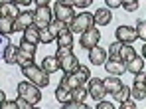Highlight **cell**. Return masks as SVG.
<instances>
[{"label":"cell","instance_id":"cell-1","mask_svg":"<svg viewBox=\"0 0 146 109\" xmlns=\"http://www.w3.org/2000/svg\"><path fill=\"white\" fill-rule=\"evenodd\" d=\"M20 70H22V76L26 80H30L32 83L40 85V87H48L49 85V74L44 68H40L36 64H28V66H22Z\"/></svg>","mask_w":146,"mask_h":109},{"label":"cell","instance_id":"cell-2","mask_svg":"<svg viewBox=\"0 0 146 109\" xmlns=\"http://www.w3.org/2000/svg\"><path fill=\"white\" fill-rule=\"evenodd\" d=\"M16 89H18V95L26 97L32 105H38V103L42 101V87H40V85H36V83H32L30 80L20 82Z\"/></svg>","mask_w":146,"mask_h":109},{"label":"cell","instance_id":"cell-3","mask_svg":"<svg viewBox=\"0 0 146 109\" xmlns=\"http://www.w3.org/2000/svg\"><path fill=\"white\" fill-rule=\"evenodd\" d=\"M65 28H69V26L53 18V22H51L49 26H46V28L40 30V42H42V44H51L53 40H57V36H59Z\"/></svg>","mask_w":146,"mask_h":109},{"label":"cell","instance_id":"cell-4","mask_svg":"<svg viewBox=\"0 0 146 109\" xmlns=\"http://www.w3.org/2000/svg\"><path fill=\"white\" fill-rule=\"evenodd\" d=\"M93 26H95V16H93L91 12H81V14H75L73 22L69 24V30H71L73 34H75V32L83 34V32L91 30Z\"/></svg>","mask_w":146,"mask_h":109},{"label":"cell","instance_id":"cell-5","mask_svg":"<svg viewBox=\"0 0 146 109\" xmlns=\"http://www.w3.org/2000/svg\"><path fill=\"white\" fill-rule=\"evenodd\" d=\"M34 58H36V44H30L26 40H20L16 64L22 68V66H28V64H34Z\"/></svg>","mask_w":146,"mask_h":109},{"label":"cell","instance_id":"cell-6","mask_svg":"<svg viewBox=\"0 0 146 109\" xmlns=\"http://www.w3.org/2000/svg\"><path fill=\"white\" fill-rule=\"evenodd\" d=\"M51 22H53V10L49 6H36V10H34V26H38L42 30V28L49 26Z\"/></svg>","mask_w":146,"mask_h":109},{"label":"cell","instance_id":"cell-7","mask_svg":"<svg viewBox=\"0 0 146 109\" xmlns=\"http://www.w3.org/2000/svg\"><path fill=\"white\" fill-rule=\"evenodd\" d=\"M53 18L69 26L73 22V18H75V10H73V6H65V4L55 2V6H53Z\"/></svg>","mask_w":146,"mask_h":109},{"label":"cell","instance_id":"cell-8","mask_svg":"<svg viewBox=\"0 0 146 109\" xmlns=\"http://www.w3.org/2000/svg\"><path fill=\"white\" fill-rule=\"evenodd\" d=\"M99 40H101V32L93 26L91 30H87V32H83V34H81L79 44H81V48H83V50H91L93 46H97V44H99Z\"/></svg>","mask_w":146,"mask_h":109},{"label":"cell","instance_id":"cell-9","mask_svg":"<svg viewBox=\"0 0 146 109\" xmlns=\"http://www.w3.org/2000/svg\"><path fill=\"white\" fill-rule=\"evenodd\" d=\"M115 36H117V42H122V44H132L138 38L136 28L132 26H119L115 30Z\"/></svg>","mask_w":146,"mask_h":109},{"label":"cell","instance_id":"cell-10","mask_svg":"<svg viewBox=\"0 0 146 109\" xmlns=\"http://www.w3.org/2000/svg\"><path fill=\"white\" fill-rule=\"evenodd\" d=\"M34 24V12L32 10H24L18 14V18H14V32H24L28 26Z\"/></svg>","mask_w":146,"mask_h":109},{"label":"cell","instance_id":"cell-11","mask_svg":"<svg viewBox=\"0 0 146 109\" xmlns=\"http://www.w3.org/2000/svg\"><path fill=\"white\" fill-rule=\"evenodd\" d=\"M105 83L103 80H99V78H93L91 82H89V95L95 99V101H101L103 97H105Z\"/></svg>","mask_w":146,"mask_h":109},{"label":"cell","instance_id":"cell-12","mask_svg":"<svg viewBox=\"0 0 146 109\" xmlns=\"http://www.w3.org/2000/svg\"><path fill=\"white\" fill-rule=\"evenodd\" d=\"M20 12H22V10H20V6H18V4H14L12 0H10V2L6 0V2H2V4H0V18H12V20H14V18H18V14H20Z\"/></svg>","mask_w":146,"mask_h":109},{"label":"cell","instance_id":"cell-13","mask_svg":"<svg viewBox=\"0 0 146 109\" xmlns=\"http://www.w3.org/2000/svg\"><path fill=\"white\" fill-rule=\"evenodd\" d=\"M59 66H61V70H63V74H73L81 64H79V60H77V56L73 54H67V56H63L61 60H59Z\"/></svg>","mask_w":146,"mask_h":109},{"label":"cell","instance_id":"cell-14","mask_svg":"<svg viewBox=\"0 0 146 109\" xmlns=\"http://www.w3.org/2000/svg\"><path fill=\"white\" fill-rule=\"evenodd\" d=\"M105 70L111 74V76H122V74H126V64L122 62V60H107L105 62Z\"/></svg>","mask_w":146,"mask_h":109},{"label":"cell","instance_id":"cell-15","mask_svg":"<svg viewBox=\"0 0 146 109\" xmlns=\"http://www.w3.org/2000/svg\"><path fill=\"white\" fill-rule=\"evenodd\" d=\"M109 60V54L103 50V48H99V46H93L91 50H89V62L93 64V66H105V62Z\"/></svg>","mask_w":146,"mask_h":109},{"label":"cell","instance_id":"cell-16","mask_svg":"<svg viewBox=\"0 0 146 109\" xmlns=\"http://www.w3.org/2000/svg\"><path fill=\"white\" fill-rule=\"evenodd\" d=\"M93 16H95V26H107V24H111V20H113L111 8H99Z\"/></svg>","mask_w":146,"mask_h":109},{"label":"cell","instance_id":"cell-17","mask_svg":"<svg viewBox=\"0 0 146 109\" xmlns=\"http://www.w3.org/2000/svg\"><path fill=\"white\" fill-rule=\"evenodd\" d=\"M103 83H105V91L111 93V95H115L122 85H124V83L121 82V76H111V78H107Z\"/></svg>","mask_w":146,"mask_h":109},{"label":"cell","instance_id":"cell-18","mask_svg":"<svg viewBox=\"0 0 146 109\" xmlns=\"http://www.w3.org/2000/svg\"><path fill=\"white\" fill-rule=\"evenodd\" d=\"M22 40H26V42H30V44H36V46H38V44H40V28L34 26V24H32V26H28L24 32H22Z\"/></svg>","mask_w":146,"mask_h":109},{"label":"cell","instance_id":"cell-19","mask_svg":"<svg viewBox=\"0 0 146 109\" xmlns=\"http://www.w3.org/2000/svg\"><path fill=\"white\" fill-rule=\"evenodd\" d=\"M130 97H132L134 101L146 99V83L144 82H134L132 89H130Z\"/></svg>","mask_w":146,"mask_h":109},{"label":"cell","instance_id":"cell-20","mask_svg":"<svg viewBox=\"0 0 146 109\" xmlns=\"http://www.w3.org/2000/svg\"><path fill=\"white\" fill-rule=\"evenodd\" d=\"M18 48L20 46H14V44H8L6 48H4V54H2V60L6 62V64H16V58H18Z\"/></svg>","mask_w":146,"mask_h":109},{"label":"cell","instance_id":"cell-21","mask_svg":"<svg viewBox=\"0 0 146 109\" xmlns=\"http://www.w3.org/2000/svg\"><path fill=\"white\" fill-rule=\"evenodd\" d=\"M42 68H44L48 74H55L57 70H61V66H59V60H57L55 56H48V58H44V62H42Z\"/></svg>","mask_w":146,"mask_h":109},{"label":"cell","instance_id":"cell-22","mask_svg":"<svg viewBox=\"0 0 146 109\" xmlns=\"http://www.w3.org/2000/svg\"><path fill=\"white\" fill-rule=\"evenodd\" d=\"M73 78L77 80V83L79 85H85V83L91 80V74H89V68L87 66H79L75 72H73Z\"/></svg>","mask_w":146,"mask_h":109},{"label":"cell","instance_id":"cell-23","mask_svg":"<svg viewBox=\"0 0 146 109\" xmlns=\"http://www.w3.org/2000/svg\"><path fill=\"white\" fill-rule=\"evenodd\" d=\"M142 68H144V60H142L140 56H134L130 62H126V72H130L132 76H134V74H138Z\"/></svg>","mask_w":146,"mask_h":109},{"label":"cell","instance_id":"cell-24","mask_svg":"<svg viewBox=\"0 0 146 109\" xmlns=\"http://www.w3.org/2000/svg\"><path fill=\"white\" fill-rule=\"evenodd\" d=\"M87 95H89V89H85L83 85H77L75 89H71V99L77 103H85Z\"/></svg>","mask_w":146,"mask_h":109},{"label":"cell","instance_id":"cell-25","mask_svg":"<svg viewBox=\"0 0 146 109\" xmlns=\"http://www.w3.org/2000/svg\"><path fill=\"white\" fill-rule=\"evenodd\" d=\"M57 46H73V32L69 28H65L59 36H57Z\"/></svg>","mask_w":146,"mask_h":109},{"label":"cell","instance_id":"cell-26","mask_svg":"<svg viewBox=\"0 0 146 109\" xmlns=\"http://www.w3.org/2000/svg\"><path fill=\"white\" fill-rule=\"evenodd\" d=\"M55 99H57L59 103H67V101H71V91L65 89L63 85H57V89H55Z\"/></svg>","mask_w":146,"mask_h":109},{"label":"cell","instance_id":"cell-27","mask_svg":"<svg viewBox=\"0 0 146 109\" xmlns=\"http://www.w3.org/2000/svg\"><path fill=\"white\" fill-rule=\"evenodd\" d=\"M136 56V50L132 48V44H122V50H121V60L126 64V62H130L132 58Z\"/></svg>","mask_w":146,"mask_h":109},{"label":"cell","instance_id":"cell-28","mask_svg":"<svg viewBox=\"0 0 146 109\" xmlns=\"http://www.w3.org/2000/svg\"><path fill=\"white\" fill-rule=\"evenodd\" d=\"M0 32L6 36L14 34V20L12 18H0Z\"/></svg>","mask_w":146,"mask_h":109},{"label":"cell","instance_id":"cell-29","mask_svg":"<svg viewBox=\"0 0 146 109\" xmlns=\"http://www.w3.org/2000/svg\"><path fill=\"white\" fill-rule=\"evenodd\" d=\"M121 50H122V42H113L107 50V54L111 60H121Z\"/></svg>","mask_w":146,"mask_h":109},{"label":"cell","instance_id":"cell-30","mask_svg":"<svg viewBox=\"0 0 146 109\" xmlns=\"http://www.w3.org/2000/svg\"><path fill=\"white\" fill-rule=\"evenodd\" d=\"M113 97H115V99H117L119 103H122V101H126V99L130 97V87L122 85V87L119 89V91H117V93H115V95H113Z\"/></svg>","mask_w":146,"mask_h":109},{"label":"cell","instance_id":"cell-31","mask_svg":"<svg viewBox=\"0 0 146 109\" xmlns=\"http://www.w3.org/2000/svg\"><path fill=\"white\" fill-rule=\"evenodd\" d=\"M121 6L126 12H136L138 10V0H121Z\"/></svg>","mask_w":146,"mask_h":109},{"label":"cell","instance_id":"cell-32","mask_svg":"<svg viewBox=\"0 0 146 109\" xmlns=\"http://www.w3.org/2000/svg\"><path fill=\"white\" fill-rule=\"evenodd\" d=\"M136 34L140 40L146 42V20H136Z\"/></svg>","mask_w":146,"mask_h":109},{"label":"cell","instance_id":"cell-33","mask_svg":"<svg viewBox=\"0 0 146 109\" xmlns=\"http://www.w3.org/2000/svg\"><path fill=\"white\" fill-rule=\"evenodd\" d=\"M16 105H18V109H32V107H34V105H32L26 97H22V95L16 97Z\"/></svg>","mask_w":146,"mask_h":109},{"label":"cell","instance_id":"cell-34","mask_svg":"<svg viewBox=\"0 0 146 109\" xmlns=\"http://www.w3.org/2000/svg\"><path fill=\"white\" fill-rule=\"evenodd\" d=\"M71 48H73V46H61V48H59V50H57V54H55V58H57V60H61V58H63V56L71 54V52H73Z\"/></svg>","mask_w":146,"mask_h":109},{"label":"cell","instance_id":"cell-35","mask_svg":"<svg viewBox=\"0 0 146 109\" xmlns=\"http://www.w3.org/2000/svg\"><path fill=\"white\" fill-rule=\"evenodd\" d=\"M93 0H71V6L73 8H87Z\"/></svg>","mask_w":146,"mask_h":109},{"label":"cell","instance_id":"cell-36","mask_svg":"<svg viewBox=\"0 0 146 109\" xmlns=\"http://www.w3.org/2000/svg\"><path fill=\"white\" fill-rule=\"evenodd\" d=\"M8 44H10V42H8V36L0 32V58H2V54H4V48H6Z\"/></svg>","mask_w":146,"mask_h":109},{"label":"cell","instance_id":"cell-37","mask_svg":"<svg viewBox=\"0 0 146 109\" xmlns=\"http://www.w3.org/2000/svg\"><path fill=\"white\" fill-rule=\"evenodd\" d=\"M97 109H115V103H111V101H97Z\"/></svg>","mask_w":146,"mask_h":109},{"label":"cell","instance_id":"cell-38","mask_svg":"<svg viewBox=\"0 0 146 109\" xmlns=\"http://www.w3.org/2000/svg\"><path fill=\"white\" fill-rule=\"evenodd\" d=\"M2 109H18V105H16V99H4V103H2Z\"/></svg>","mask_w":146,"mask_h":109},{"label":"cell","instance_id":"cell-39","mask_svg":"<svg viewBox=\"0 0 146 109\" xmlns=\"http://www.w3.org/2000/svg\"><path fill=\"white\" fill-rule=\"evenodd\" d=\"M121 107H122V109H134V107H136V101L128 97L126 101H122V103H121Z\"/></svg>","mask_w":146,"mask_h":109},{"label":"cell","instance_id":"cell-40","mask_svg":"<svg viewBox=\"0 0 146 109\" xmlns=\"http://www.w3.org/2000/svg\"><path fill=\"white\" fill-rule=\"evenodd\" d=\"M107 8H121V0H105Z\"/></svg>","mask_w":146,"mask_h":109},{"label":"cell","instance_id":"cell-41","mask_svg":"<svg viewBox=\"0 0 146 109\" xmlns=\"http://www.w3.org/2000/svg\"><path fill=\"white\" fill-rule=\"evenodd\" d=\"M14 4H18V6H30L34 0H12Z\"/></svg>","mask_w":146,"mask_h":109},{"label":"cell","instance_id":"cell-42","mask_svg":"<svg viewBox=\"0 0 146 109\" xmlns=\"http://www.w3.org/2000/svg\"><path fill=\"white\" fill-rule=\"evenodd\" d=\"M34 2H36V6H49L51 0H34Z\"/></svg>","mask_w":146,"mask_h":109},{"label":"cell","instance_id":"cell-43","mask_svg":"<svg viewBox=\"0 0 146 109\" xmlns=\"http://www.w3.org/2000/svg\"><path fill=\"white\" fill-rule=\"evenodd\" d=\"M4 99H6V93L0 89V107H2V103H4Z\"/></svg>","mask_w":146,"mask_h":109},{"label":"cell","instance_id":"cell-44","mask_svg":"<svg viewBox=\"0 0 146 109\" xmlns=\"http://www.w3.org/2000/svg\"><path fill=\"white\" fill-rule=\"evenodd\" d=\"M59 4H65V6H71V0H57Z\"/></svg>","mask_w":146,"mask_h":109},{"label":"cell","instance_id":"cell-45","mask_svg":"<svg viewBox=\"0 0 146 109\" xmlns=\"http://www.w3.org/2000/svg\"><path fill=\"white\" fill-rule=\"evenodd\" d=\"M142 58H144V60H146V44H144V46H142Z\"/></svg>","mask_w":146,"mask_h":109},{"label":"cell","instance_id":"cell-46","mask_svg":"<svg viewBox=\"0 0 146 109\" xmlns=\"http://www.w3.org/2000/svg\"><path fill=\"white\" fill-rule=\"evenodd\" d=\"M2 2H6V0H0V4H2Z\"/></svg>","mask_w":146,"mask_h":109}]
</instances>
